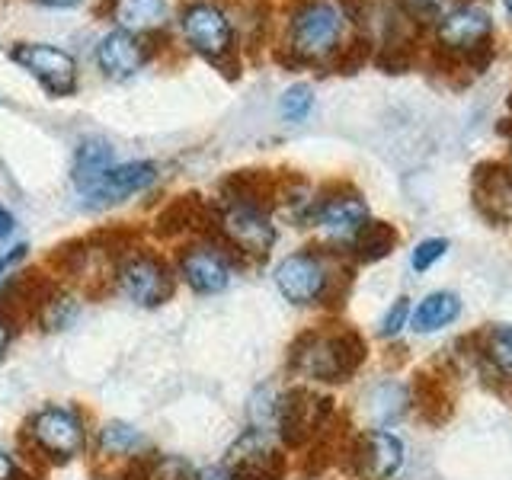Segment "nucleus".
I'll return each instance as SVG.
<instances>
[{"label": "nucleus", "instance_id": "nucleus-30", "mask_svg": "<svg viewBox=\"0 0 512 480\" xmlns=\"http://www.w3.org/2000/svg\"><path fill=\"white\" fill-rule=\"evenodd\" d=\"M196 480H234V474L228 471V464H212V468H202Z\"/></svg>", "mask_w": 512, "mask_h": 480}, {"label": "nucleus", "instance_id": "nucleus-12", "mask_svg": "<svg viewBox=\"0 0 512 480\" xmlns=\"http://www.w3.org/2000/svg\"><path fill=\"white\" fill-rule=\"evenodd\" d=\"M324 416H327V400H320L308 391H292L276 397V416H272V423H276L285 442H304L314 429H320Z\"/></svg>", "mask_w": 512, "mask_h": 480}, {"label": "nucleus", "instance_id": "nucleus-9", "mask_svg": "<svg viewBox=\"0 0 512 480\" xmlns=\"http://www.w3.org/2000/svg\"><path fill=\"white\" fill-rule=\"evenodd\" d=\"M180 23H183L189 45L196 48V52H202L205 58H221L231 52V45H234L231 23L215 4H205V0L189 4L180 16Z\"/></svg>", "mask_w": 512, "mask_h": 480}, {"label": "nucleus", "instance_id": "nucleus-14", "mask_svg": "<svg viewBox=\"0 0 512 480\" xmlns=\"http://www.w3.org/2000/svg\"><path fill=\"white\" fill-rule=\"evenodd\" d=\"M436 36L445 48H455V52L474 48L490 36V13L477 4H458L439 16Z\"/></svg>", "mask_w": 512, "mask_h": 480}, {"label": "nucleus", "instance_id": "nucleus-17", "mask_svg": "<svg viewBox=\"0 0 512 480\" xmlns=\"http://www.w3.org/2000/svg\"><path fill=\"white\" fill-rule=\"evenodd\" d=\"M458 314H461V298L455 292H432L416 304V311L410 314V327L423 336L439 333L445 327H452Z\"/></svg>", "mask_w": 512, "mask_h": 480}, {"label": "nucleus", "instance_id": "nucleus-15", "mask_svg": "<svg viewBox=\"0 0 512 480\" xmlns=\"http://www.w3.org/2000/svg\"><path fill=\"white\" fill-rule=\"evenodd\" d=\"M404 464V445L384 429L365 432L356 448V471L365 480H391Z\"/></svg>", "mask_w": 512, "mask_h": 480}, {"label": "nucleus", "instance_id": "nucleus-28", "mask_svg": "<svg viewBox=\"0 0 512 480\" xmlns=\"http://www.w3.org/2000/svg\"><path fill=\"white\" fill-rule=\"evenodd\" d=\"M407 7L416 13V16H442L439 10H442V0H407Z\"/></svg>", "mask_w": 512, "mask_h": 480}, {"label": "nucleus", "instance_id": "nucleus-21", "mask_svg": "<svg viewBox=\"0 0 512 480\" xmlns=\"http://www.w3.org/2000/svg\"><path fill=\"white\" fill-rule=\"evenodd\" d=\"M484 356L496 375L512 381V324H496L484 336Z\"/></svg>", "mask_w": 512, "mask_h": 480}, {"label": "nucleus", "instance_id": "nucleus-16", "mask_svg": "<svg viewBox=\"0 0 512 480\" xmlns=\"http://www.w3.org/2000/svg\"><path fill=\"white\" fill-rule=\"evenodd\" d=\"M144 45L138 42V36H132V32L125 29H116L109 32V36L100 39V45H96V61H100V68L109 74V77H132L141 64H144Z\"/></svg>", "mask_w": 512, "mask_h": 480}, {"label": "nucleus", "instance_id": "nucleus-3", "mask_svg": "<svg viewBox=\"0 0 512 480\" xmlns=\"http://www.w3.org/2000/svg\"><path fill=\"white\" fill-rule=\"evenodd\" d=\"M343 36V16L324 0L304 4L292 20V48L298 58L320 61L336 52Z\"/></svg>", "mask_w": 512, "mask_h": 480}, {"label": "nucleus", "instance_id": "nucleus-31", "mask_svg": "<svg viewBox=\"0 0 512 480\" xmlns=\"http://www.w3.org/2000/svg\"><path fill=\"white\" fill-rule=\"evenodd\" d=\"M7 349H10V324L7 320H0V359L7 356Z\"/></svg>", "mask_w": 512, "mask_h": 480}, {"label": "nucleus", "instance_id": "nucleus-32", "mask_svg": "<svg viewBox=\"0 0 512 480\" xmlns=\"http://www.w3.org/2000/svg\"><path fill=\"white\" fill-rule=\"evenodd\" d=\"M10 231H13V215L7 208H0V237H7Z\"/></svg>", "mask_w": 512, "mask_h": 480}, {"label": "nucleus", "instance_id": "nucleus-22", "mask_svg": "<svg viewBox=\"0 0 512 480\" xmlns=\"http://www.w3.org/2000/svg\"><path fill=\"white\" fill-rule=\"evenodd\" d=\"M80 314V304L71 295H61V292H48V298L39 304V324L45 330H68Z\"/></svg>", "mask_w": 512, "mask_h": 480}, {"label": "nucleus", "instance_id": "nucleus-19", "mask_svg": "<svg viewBox=\"0 0 512 480\" xmlns=\"http://www.w3.org/2000/svg\"><path fill=\"white\" fill-rule=\"evenodd\" d=\"M112 167V148L103 141L80 144L77 160H74V180L80 189H90L100 176Z\"/></svg>", "mask_w": 512, "mask_h": 480}, {"label": "nucleus", "instance_id": "nucleus-24", "mask_svg": "<svg viewBox=\"0 0 512 480\" xmlns=\"http://www.w3.org/2000/svg\"><path fill=\"white\" fill-rule=\"evenodd\" d=\"M314 106V93L308 84H295V87H288L282 93V116L288 122H304L308 119V112Z\"/></svg>", "mask_w": 512, "mask_h": 480}, {"label": "nucleus", "instance_id": "nucleus-20", "mask_svg": "<svg viewBox=\"0 0 512 480\" xmlns=\"http://www.w3.org/2000/svg\"><path fill=\"white\" fill-rule=\"evenodd\" d=\"M144 445L141 432L128 423L112 420L100 429V455L109 458H122V455H138V448Z\"/></svg>", "mask_w": 512, "mask_h": 480}, {"label": "nucleus", "instance_id": "nucleus-27", "mask_svg": "<svg viewBox=\"0 0 512 480\" xmlns=\"http://www.w3.org/2000/svg\"><path fill=\"white\" fill-rule=\"evenodd\" d=\"M151 480H196V474L183 458H160L154 461Z\"/></svg>", "mask_w": 512, "mask_h": 480}, {"label": "nucleus", "instance_id": "nucleus-23", "mask_svg": "<svg viewBox=\"0 0 512 480\" xmlns=\"http://www.w3.org/2000/svg\"><path fill=\"white\" fill-rule=\"evenodd\" d=\"M394 247V231L384 228V224L372 221L368 228L362 231V237L356 240V250H362L365 260H378V256H384Z\"/></svg>", "mask_w": 512, "mask_h": 480}, {"label": "nucleus", "instance_id": "nucleus-4", "mask_svg": "<svg viewBox=\"0 0 512 480\" xmlns=\"http://www.w3.org/2000/svg\"><path fill=\"white\" fill-rule=\"evenodd\" d=\"M349 343V336H304L292 356L295 372L311 381H340L359 362V352H352Z\"/></svg>", "mask_w": 512, "mask_h": 480}, {"label": "nucleus", "instance_id": "nucleus-33", "mask_svg": "<svg viewBox=\"0 0 512 480\" xmlns=\"http://www.w3.org/2000/svg\"><path fill=\"white\" fill-rule=\"evenodd\" d=\"M23 250H26V247H16V253H13V256H0V276H4V272H7L10 260H16V256H23Z\"/></svg>", "mask_w": 512, "mask_h": 480}, {"label": "nucleus", "instance_id": "nucleus-25", "mask_svg": "<svg viewBox=\"0 0 512 480\" xmlns=\"http://www.w3.org/2000/svg\"><path fill=\"white\" fill-rule=\"evenodd\" d=\"M445 253H448V240H445V237L420 240V244H416V250H413V256H410V266H413L416 272H426V269L436 266Z\"/></svg>", "mask_w": 512, "mask_h": 480}, {"label": "nucleus", "instance_id": "nucleus-34", "mask_svg": "<svg viewBox=\"0 0 512 480\" xmlns=\"http://www.w3.org/2000/svg\"><path fill=\"white\" fill-rule=\"evenodd\" d=\"M45 4H52V7H74V4H80V0H45Z\"/></svg>", "mask_w": 512, "mask_h": 480}, {"label": "nucleus", "instance_id": "nucleus-5", "mask_svg": "<svg viewBox=\"0 0 512 480\" xmlns=\"http://www.w3.org/2000/svg\"><path fill=\"white\" fill-rule=\"evenodd\" d=\"M119 288L138 308H160L173 295V276L164 260L154 253H132L116 269Z\"/></svg>", "mask_w": 512, "mask_h": 480}, {"label": "nucleus", "instance_id": "nucleus-35", "mask_svg": "<svg viewBox=\"0 0 512 480\" xmlns=\"http://www.w3.org/2000/svg\"><path fill=\"white\" fill-rule=\"evenodd\" d=\"M503 4H506V10L512 13V0H503Z\"/></svg>", "mask_w": 512, "mask_h": 480}, {"label": "nucleus", "instance_id": "nucleus-1", "mask_svg": "<svg viewBox=\"0 0 512 480\" xmlns=\"http://www.w3.org/2000/svg\"><path fill=\"white\" fill-rule=\"evenodd\" d=\"M29 439L52 461H71L74 455L84 452L87 429L77 410L48 404L29 420Z\"/></svg>", "mask_w": 512, "mask_h": 480}, {"label": "nucleus", "instance_id": "nucleus-18", "mask_svg": "<svg viewBox=\"0 0 512 480\" xmlns=\"http://www.w3.org/2000/svg\"><path fill=\"white\" fill-rule=\"evenodd\" d=\"M112 16H116V23L125 32L138 36V32H148L164 23L167 4L164 0H116V4H112Z\"/></svg>", "mask_w": 512, "mask_h": 480}, {"label": "nucleus", "instance_id": "nucleus-6", "mask_svg": "<svg viewBox=\"0 0 512 480\" xmlns=\"http://www.w3.org/2000/svg\"><path fill=\"white\" fill-rule=\"evenodd\" d=\"M276 288L279 292L298 304V308H308V304H317L320 298L327 295V285H330V272L327 263L320 260L317 253L311 250H298V253H288L285 260L276 266Z\"/></svg>", "mask_w": 512, "mask_h": 480}, {"label": "nucleus", "instance_id": "nucleus-26", "mask_svg": "<svg viewBox=\"0 0 512 480\" xmlns=\"http://www.w3.org/2000/svg\"><path fill=\"white\" fill-rule=\"evenodd\" d=\"M410 301L407 298H397L394 304H391V308H388V314H384V320H381V336H388V340H391V336H397L400 330H404V324H407V320H410Z\"/></svg>", "mask_w": 512, "mask_h": 480}, {"label": "nucleus", "instance_id": "nucleus-7", "mask_svg": "<svg viewBox=\"0 0 512 480\" xmlns=\"http://www.w3.org/2000/svg\"><path fill=\"white\" fill-rule=\"evenodd\" d=\"M13 61L36 74L48 93L68 96L77 90V64L64 48L42 45V42H23L13 48Z\"/></svg>", "mask_w": 512, "mask_h": 480}, {"label": "nucleus", "instance_id": "nucleus-10", "mask_svg": "<svg viewBox=\"0 0 512 480\" xmlns=\"http://www.w3.org/2000/svg\"><path fill=\"white\" fill-rule=\"evenodd\" d=\"M368 205L359 196H349V192H340V196H330L320 202L317 208V228L330 244L340 247H356V240L362 237V231L368 228Z\"/></svg>", "mask_w": 512, "mask_h": 480}, {"label": "nucleus", "instance_id": "nucleus-29", "mask_svg": "<svg viewBox=\"0 0 512 480\" xmlns=\"http://www.w3.org/2000/svg\"><path fill=\"white\" fill-rule=\"evenodd\" d=\"M0 480H26L20 474V468H16V461L10 458V452H4V448H0Z\"/></svg>", "mask_w": 512, "mask_h": 480}, {"label": "nucleus", "instance_id": "nucleus-13", "mask_svg": "<svg viewBox=\"0 0 512 480\" xmlns=\"http://www.w3.org/2000/svg\"><path fill=\"white\" fill-rule=\"evenodd\" d=\"M180 276L199 295H218L231 285V263L215 247H189L180 256Z\"/></svg>", "mask_w": 512, "mask_h": 480}, {"label": "nucleus", "instance_id": "nucleus-8", "mask_svg": "<svg viewBox=\"0 0 512 480\" xmlns=\"http://www.w3.org/2000/svg\"><path fill=\"white\" fill-rule=\"evenodd\" d=\"M228 471L234 474V480H279L282 474V458L279 448L272 445V439L266 436V429H247L240 436L231 452H228Z\"/></svg>", "mask_w": 512, "mask_h": 480}, {"label": "nucleus", "instance_id": "nucleus-2", "mask_svg": "<svg viewBox=\"0 0 512 480\" xmlns=\"http://www.w3.org/2000/svg\"><path fill=\"white\" fill-rule=\"evenodd\" d=\"M218 228L224 240L247 256H266L276 244V228L253 199H228L221 208Z\"/></svg>", "mask_w": 512, "mask_h": 480}, {"label": "nucleus", "instance_id": "nucleus-11", "mask_svg": "<svg viewBox=\"0 0 512 480\" xmlns=\"http://www.w3.org/2000/svg\"><path fill=\"white\" fill-rule=\"evenodd\" d=\"M154 180H157V167L148 164V160L119 164V167H109L90 189H84V199L93 208L116 205V202H125V199L138 196V192H144L148 186H154Z\"/></svg>", "mask_w": 512, "mask_h": 480}]
</instances>
